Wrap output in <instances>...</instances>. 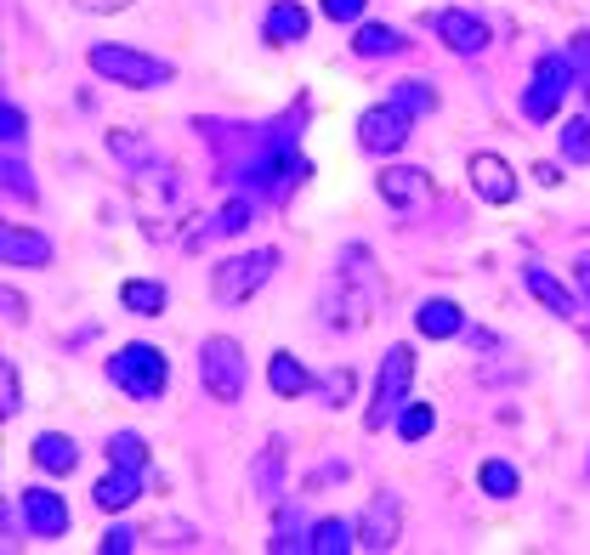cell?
<instances>
[{
  "mask_svg": "<svg viewBox=\"0 0 590 555\" xmlns=\"http://www.w3.org/2000/svg\"><path fill=\"white\" fill-rule=\"evenodd\" d=\"M109 380L131 397V402H160L165 386H171V363H165V351L160 346H120L114 358H109Z\"/></svg>",
  "mask_w": 590,
  "mask_h": 555,
  "instance_id": "1",
  "label": "cell"
},
{
  "mask_svg": "<svg viewBox=\"0 0 590 555\" xmlns=\"http://www.w3.org/2000/svg\"><path fill=\"white\" fill-rule=\"evenodd\" d=\"M238 182H244V187H251V193L284 198L289 187H302V182H307V160H302V154H295V147H289L284 136H273V142L262 147V154H256L251 165H244V171H238Z\"/></svg>",
  "mask_w": 590,
  "mask_h": 555,
  "instance_id": "2",
  "label": "cell"
},
{
  "mask_svg": "<svg viewBox=\"0 0 590 555\" xmlns=\"http://www.w3.org/2000/svg\"><path fill=\"white\" fill-rule=\"evenodd\" d=\"M91 69L114 80V85H131V91H154V85H171L176 69L148 58V52H131V45H91Z\"/></svg>",
  "mask_w": 590,
  "mask_h": 555,
  "instance_id": "3",
  "label": "cell"
},
{
  "mask_svg": "<svg viewBox=\"0 0 590 555\" xmlns=\"http://www.w3.org/2000/svg\"><path fill=\"white\" fill-rule=\"evenodd\" d=\"M273 267H278V249H251V256H227V261L216 267L211 289H216L222 307H238V300H251V295L273 278Z\"/></svg>",
  "mask_w": 590,
  "mask_h": 555,
  "instance_id": "4",
  "label": "cell"
},
{
  "mask_svg": "<svg viewBox=\"0 0 590 555\" xmlns=\"http://www.w3.org/2000/svg\"><path fill=\"white\" fill-rule=\"evenodd\" d=\"M200 380H205V391L216 402H238V391H244V351H238L233 335H211L200 346Z\"/></svg>",
  "mask_w": 590,
  "mask_h": 555,
  "instance_id": "5",
  "label": "cell"
},
{
  "mask_svg": "<svg viewBox=\"0 0 590 555\" xmlns=\"http://www.w3.org/2000/svg\"><path fill=\"white\" fill-rule=\"evenodd\" d=\"M409 380H415V351H409V346H391V351H386V363H380V380H375V409L364 414L369 431H380L391 414H404Z\"/></svg>",
  "mask_w": 590,
  "mask_h": 555,
  "instance_id": "6",
  "label": "cell"
},
{
  "mask_svg": "<svg viewBox=\"0 0 590 555\" xmlns=\"http://www.w3.org/2000/svg\"><path fill=\"white\" fill-rule=\"evenodd\" d=\"M573 63H568V52H551V58H539V69H533V85L522 91V114L528 120H557V109H562V91L573 85Z\"/></svg>",
  "mask_w": 590,
  "mask_h": 555,
  "instance_id": "7",
  "label": "cell"
},
{
  "mask_svg": "<svg viewBox=\"0 0 590 555\" xmlns=\"http://www.w3.org/2000/svg\"><path fill=\"white\" fill-rule=\"evenodd\" d=\"M409 125H415V114H404L398 103H380L358 120V142L369 147V154H398V147L409 142Z\"/></svg>",
  "mask_w": 590,
  "mask_h": 555,
  "instance_id": "8",
  "label": "cell"
},
{
  "mask_svg": "<svg viewBox=\"0 0 590 555\" xmlns=\"http://www.w3.org/2000/svg\"><path fill=\"white\" fill-rule=\"evenodd\" d=\"M466 176H471V193L482 198V205H511L517 198V171L500 154H471Z\"/></svg>",
  "mask_w": 590,
  "mask_h": 555,
  "instance_id": "9",
  "label": "cell"
},
{
  "mask_svg": "<svg viewBox=\"0 0 590 555\" xmlns=\"http://www.w3.org/2000/svg\"><path fill=\"white\" fill-rule=\"evenodd\" d=\"M431 34L449 45V52H460V58H477L482 45H488V23H482L477 12H460V7L437 12V18H431Z\"/></svg>",
  "mask_w": 590,
  "mask_h": 555,
  "instance_id": "10",
  "label": "cell"
},
{
  "mask_svg": "<svg viewBox=\"0 0 590 555\" xmlns=\"http://www.w3.org/2000/svg\"><path fill=\"white\" fill-rule=\"evenodd\" d=\"M398 527H404L398 499L380 493V499H369V511L358 516V544H364V549H375V555H386L391 544H398Z\"/></svg>",
  "mask_w": 590,
  "mask_h": 555,
  "instance_id": "11",
  "label": "cell"
},
{
  "mask_svg": "<svg viewBox=\"0 0 590 555\" xmlns=\"http://www.w3.org/2000/svg\"><path fill=\"white\" fill-rule=\"evenodd\" d=\"M23 527L34 538H63L69 533V504L52 487H23Z\"/></svg>",
  "mask_w": 590,
  "mask_h": 555,
  "instance_id": "12",
  "label": "cell"
},
{
  "mask_svg": "<svg viewBox=\"0 0 590 555\" xmlns=\"http://www.w3.org/2000/svg\"><path fill=\"white\" fill-rule=\"evenodd\" d=\"M0 256L7 267H52V244L29 227H0Z\"/></svg>",
  "mask_w": 590,
  "mask_h": 555,
  "instance_id": "13",
  "label": "cell"
},
{
  "mask_svg": "<svg viewBox=\"0 0 590 555\" xmlns=\"http://www.w3.org/2000/svg\"><path fill=\"white\" fill-rule=\"evenodd\" d=\"M431 193V176L426 171H409V165H391L386 176H380V198L386 205H398V210H409V205H420V198Z\"/></svg>",
  "mask_w": 590,
  "mask_h": 555,
  "instance_id": "14",
  "label": "cell"
},
{
  "mask_svg": "<svg viewBox=\"0 0 590 555\" xmlns=\"http://www.w3.org/2000/svg\"><path fill=\"white\" fill-rule=\"evenodd\" d=\"M103 511H125V504H136L142 499V471H125V465H114L103 482H96V493H91Z\"/></svg>",
  "mask_w": 590,
  "mask_h": 555,
  "instance_id": "15",
  "label": "cell"
},
{
  "mask_svg": "<svg viewBox=\"0 0 590 555\" xmlns=\"http://www.w3.org/2000/svg\"><path fill=\"white\" fill-rule=\"evenodd\" d=\"M415 329H420V335H431V340H449V335H460V329H466V318H460L455 300H420Z\"/></svg>",
  "mask_w": 590,
  "mask_h": 555,
  "instance_id": "16",
  "label": "cell"
},
{
  "mask_svg": "<svg viewBox=\"0 0 590 555\" xmlns=\"http://www.w3.org/2000/svg\"><path fill=\"white\" fill-rule=\"evenodd\" d=\"M34 465L52 471V476H69L80 465V448L69 436H58V431H45V436H34Z\"/></svg>",
  "mask_w": 590,
  "mask_h": 555,
  "instance_id": "17",
  "label": "cell"
},
{
  "mask_svg": "<svg viewBox=\"0 0 590 555\" xmlns=\"http://www.w3.org/2000/svg\"><path fill=\"white\" fill-rule=\"evenodd\" d=\"M307 29H313V18L295 7V0H278V7L267 12V40L273 45H295V40H307Z\"/></svg>",
  "mask_w": 590,
  "mask_h": 555,
  "instance_id": "18",
  "label": "cell"
},
{
  "mask_svg": "<svg viewBox=\"0 0 590 555\" xmlns=\"http://www.w3.org/2000/svg\"><path fill=\"white\" fill-rule=\"evenodd\" d=\"M353 544H358V522H340V516L318 522V527H313V538H307V549H313V555H347Z\"/></svg>",
  "mask_w": 590,
  "mask_h": 555,
  "instance_id": "19",
  "label": "cell"
},
{
  "mask_svg": "<svg viewBox=\"0 0 590 555\" xmlns=\"http://www.w3.org/2000/svg\"><path fill=\"white\" fill-rule=\"evenodd\" d=\"M120 307L136 312V318H160V312H165V284H154V278H131V284L120 289Z\"/></svg>",
  "mask_w": 590,
  "mask_h": 555,
  "instance_id": "20",
  "label": "cell"
},
{
  "mask_svg": "<svg viewBox=\"0 0 590 555\" xmlns=\"http://www.w3.org/2000/svg\"><path fill=\"white\" fill-rule=\"evenodd\" d=\"M353 52L358 58H391V52H404V34L391 29V23H364L353 34Z\"/></svg>",
  "mask_w": 590,
  "mask_h": 555,
  "instance_id": "21",
  "label": "cell"
},
{
  "mask_svg": "<svg viewBox=\"0 0 590 555\" xmlns=\"http://www.w3.org/2000/svg\"><path fill=\"white\" fill-rule=\"evenodd\" d=\"M522 278H528V289H533L539 300H546V307H551L557 318H573V312H579V307H573V295H568V289H562L546 267H522Z\"/></svg>",
  "mask_w": 590,
  "mask_h": 555,
  "instance_id": "22",
  "label": "cell"
},
{
  "mask_svg": "<svg viewBox=\"0 0 590 555\" xmlns=\"http://www.w3.org/2000/svg\"><path fill=\"white\" fill-rule=\"evenodd\" d=\"M267 386H273L278 397H302V391L313 386V374H307L302 363H295V358H289V351H278V358L267 363Z\"/></svg>",
  "mask_w": 590,
  "mask_h": 555,
  "instance_id": "23",
  "label": "cell"
},
{
  "mask_svg": "<svg viewBox=\"0 0 590 555\" xmlns=\"http://www.w3.org/2000/svg\"><path fill=\"white\" fill-rule=\"evenodd\" d=\"M391 103H398L404 114H415V120H420V114H431V109H437V91H431L426 80H398V85H391Z\"/></svg>",
  "mask_w": 590,
  "mask_h": 555,
  "instance_id": "24",
  "label": "cell"
},
{
  "mask_svg": "<svg viewBox=\"0 0 590 555\" xmlns=\"http://www.w3.org/2000/svg\"><path fill=\"white\" fill-rule=\"evenodd\" d=\"M109 465L142 471V465H148V442H142L136 431H114V436H109Z\"/></svg>",
  "mask_w": 590,
  "mask_h": 555,
  "instance_id": "25",
  "label": "cell"
},
{
  "mask_svg": "<svg viewBox=\"0 0 590 555\" xmlns=\"http://www.w3.org/2000/svg\"><path fill=\"white\" fill-rule=\"evenodd\" d=\"M477 482H482L488 499H511V493H517V471H511L506 460H488V465L477 471Z\"/></svg>",
  "mask_w": 590,
  "mask_h": 555,
  "instance_id": "26",
  "label": "cell"
},
{
  "mask_svg": "<svg viewBox=\"0 0 590 555\" xmlns=\"http://www.w3.org/2000/svg\"><path fill=\"white\" fill-rule=\"evenodd\" d=\"M431 425H437L431 402H404V414H398V436H404V442H420Z\"/></svg>",
  "mask_w": 590,
  "mask_h": 555,
  "instance_id": "27",
  "label": "cell"
},
{
  "mask_svg": "<svg viewBox=\"0 0 590 555\" xmlns=\"http://www.w3.org/2000/svg\"><path fill=\"white\" fill-rule=\"evenodd\" d=\"M562 160L568 165H590V120H568L562 125Z\"/></svg>",
  "mask_w": 590,
  "mask_h": 555,
  "instance_id": "28",
  "label": "cell"
},
{
  "mask_svg": "<svg viewBox=\"0 0 590 555\" xmlns=\"http://www.w3.org/2000/svg\"><path fill=\"white\" fill-rule=\"evenodd\" d=\"M251 216H256V205H251V193H238L233 198V205L216 216V233H244V227H251Z\"/></svg>",
  "mask_w": 590,
  "mask_h": 555,
  "instance_id": "29",
  "label": "cell"
},
{
  "mask_svg": "<svg viewBox=\"0 0 590 555\" xmlns=\"http://www.w3.org/2000/svg\"><path fill=\"white\" fill-rule=\"evenodd\" d=\"M109 147H114V154H120L136 176H142V165H148V160H154V154H148V142H136V136H125V131H114V136H109Z\"/></svg>",
  "mask_w": 590,
  "mask_h": 555,
  "instance_id": "30",
  "label": "cell"
},
{
  "mask_svg": "<svg viewBox=\"0 0 590 555\" xmlns=\"http://www.w3.org/2000/svg\"><path fill=\"white\" fill-rule=\"evenodd\" d=\"M278 460H284V453L267 448V453H262V465H256V487H262L267 504H278Z\"/></svg>",
  "mask_w": 590,
  "mask_h": 555,
  "instance_id": "31",
  "label": "cell"
},
{
  "mask_svg": "<svg viewBox=\"0 0 590 555\" xmlns=\"http://www.w3.org/2000/svg\"><path fill=\"white\" fill-rule=\"evenodd\" d=\"M23 409V391H18V363H0V414H18Z\"/></svg>",
  "mask_w": 590,
  "mask_h": 555,
  "instance_id": "32",
  "label": "cell"
},
{
  "mask_svg": "<svg viewBox=\"0 0 590 555\" xmlns=\"http://www.w3.org/2000/svg\"><path fill=\"white\" fill-rule=\"evenodd\" d=\"M7 193L34 205V182H29V165H18V154H7Z\"/></svg>",
  "mask_w": 590,
  "mask_h": 555,
  "instance_id": "33",
  "label": "cell"
},
{
  "mask_svg": "<svg viewBox=\"0 0 590 555\" xmlns=\"http://www.w3.org/2000/svg\"><path fill=\"white\" fill-rule=\"evenodd\" d=\"M0 136H7V147H18V142L29 136V120L18 114V103H7V109H0Z\"/></svg>",
  "mask_w": 590,
  "mask_h": 555,
  "instance_id": "34",
  "label": "cell"
},
{
  "mask_svg": "<svg viewBox=\"0 0 590 555\" xmlns=\"http://www.w3.org/2000/svg\"><path fill=\"white\" fill-rule=\"evenodd\" d=\"M324 397H329V402H347V397H353V369H329V374H324Z\"/></svg>",
  "mask_w": 590,
  "mask_h": 555,
  "instance_id": "35",
  "label": "cell"
},
{
  "mask_svg": "<svg viewBox=\"0 0 590 555\" xmlns=\"http://www.w3.org/2000/svg\"><path fill=\"white\" fill-rule=\"evenodd\" d=\"M324 18H335V23H358V18H364V0H324Z\"/></svg>",
  "mask_w": 590,
  "mask_h": 555,
  "instance_id": "36",
  "label": "cell"
},
{
  "mask_svg": "<svg viewBox=\"0 0 590 555\" xmlns=\"http://www.w3.org/2000/svg\"><path fill=\"white\" fill-rule=\"evenodd\" d=\"M131 544H136V533H131V527H114V533L103 538V555H125Z\"/></svg>",
  "mask_w": 590,
  "mask_h": 555,
  "instance_id": "37",
  "label": "cell"
},
{
  "mask_svg": "<svg viewBox=\"0 0 590 555\" xmlns=\"http://www.w3.org/2000/svg\"><path fill=\"white\" fill-rule=\"evenodd\" d=\"M568 63H573V69H590V34H573V45H568Z\"/></svg>",
  "mask_w": 590,
  "mask_h": 555,
  "instance_id": "38",
  "label": "cell"
},
{
  "mask_svg": "<svg viewBox=\"0 0 590 555\" xmlns=\"http://www.w3.org/2000/svg\"><path fill=\"white\" fill-rule=\"evenodd\" d=\"M7 318H12V323L29 318V307H23V295H18V289H7Z\"/></svg>",
  "mask_w": 590,
  "mask_h": 555,
  "instance_id": "39",
  "label": "cell"
},
{
  "mask_svg": "<svg viewBox=\"0 0 590 555\" xmlns=\"http://www.w3.org/2000/svg\"><path fill=\"white\" fill-rule=\"evenodd\" d=\"M85 12H120V7H131V0H80Z\"/></svg>",
  "mask_w": 590,
  "mask_h": 555,
  "instance_id": "40",
  "label": "cell"
},
{
  "mask_svg": "<svg viewBox=\"0 0 590 555\" xmlns=\"http://www.w3.org/2000/svg\"><path fill=\"white\" fill-rule=\"evenodd\" d=\"M533 176L546 182V187H557V182H562V171H557V165H533Z\"/></svg>",
  "mask_w": 590,
  "mask_h": 555,
  "instance_id": "41",
  "label": "cell"
},
{
  "mask_svg": "<svg viewBox=\"0 0 590 555\" xmlns=\"http://www.w3.org/2000/svg\"><path fill=\"white\" fill-rule=\"evenodd\" d=\"M579 284L590 289V256H579Z\"/></svg>",
  "mask_w": 590,
  "mask_h": 555,
  "instance_id": "42",
  "label": "cell"
},
{
  "mask_svg": "<svg viewBox=\"0 0 590 555\" xmlns=\"http://www.w3.org/2000/svg\"><path fill=\"white\" fill-rule=\"evenodd\" d=\"M584 103H590V69H584Z\"/></svg>",
  "mask_w": 590,
  "mask_h": 555,
  "instance_id": "43",
  "label": "cell"
}]
</instances>
